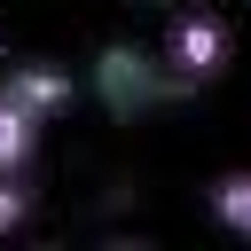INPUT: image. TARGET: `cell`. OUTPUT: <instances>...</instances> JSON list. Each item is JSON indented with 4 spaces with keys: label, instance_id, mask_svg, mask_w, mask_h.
Instances as JSON below:
<instances>
[{
    "label": "cell",
    "instance_id": "cell-1",
    "mask_svg": "<svg viewBox=\"0 0 251 251\" xmlns=\"http://www.w3.org/2000/svg\"><path fill=\"white\" fill-rule=\"evenodd\" d=\"M220 63H227V31H220V16H180L173 39H165V71L188 86V78H212Z\"/></svg>",
    "mask_w": 251,
    "mask_h": 251
},
{
    "label": "cell",
    "instance_id": "cell-2",
    "mask_svg": "<svg viewBox=\"0 0 251 251\" xmlns=\"http://www.w3.org/2000/svg\"><path fill=\"white\" fill-rule=\"evenodd\" d=\"M165 86H180L165 63L149 71V55H102V94H110V110H149Z\"/></svg>",
    "mask_w": 251,
    "mask_h": 251
},
{
    "label": "cell",
    "instance_id": "cell-3",
    "mask_svg": "<svg viewBox=\"0 0 251 251\" xmlns=\"http://www.w3.org/2000/svg\"><path fill=\"white\" fill-rule=\"evenodd\" d=\"M0 86H8V94H16L24 110H39V118H55V110L71 102V78H63L55 63H16V71H8Z\"/></svg>",
    "mask_w": 251,
    "mask_h": 251
},
{
    "label": "cell",
    "instance_id": "cell-4",
    "mask_svg": "<svg viewBox=\"0 0 251 251\" xmlns=\"http://www.w3.org/2000/svg\"><path fill=\"white\" fill-rule=\"evenodd\" d=\"M39 126H47V118H39V110H24V102L0 86V173H24V165H31Z\"/></svg>",
    "mask_w": 251,
    "mask_h": 251
},
{
    "label": "cell",
    "instance_id": "cell-5",
    "mask_svg": "<svg viewBox=\"0 0 251 251\" xmlns=\"http://www.w3.org/2000/svg\"><path fill=\"white\" fill-rule=\"evenodd\" d=\"M212 212H220L227 235H243V227H251V180H243V173H220V180H212Z\"/></svg>",
    "mask_w": 251,
    "mask_h": 251
},
{
    "label": "cell",
    "instance_id": "cell-6",
    "mask_svg": "<svg viewBox=\"0 0 251 251\" xmlns=\"http://www.w3.org/2000/svg\"><path fill=\"white\" fill-rule=\"evenodd\" d=\"M24 212H31V188H24V173H0V235H8V227H24Z\"/></svg>",
    "mask_w": 251,
    "mask_h": 251
}]
</instances>
